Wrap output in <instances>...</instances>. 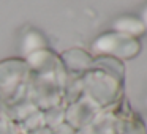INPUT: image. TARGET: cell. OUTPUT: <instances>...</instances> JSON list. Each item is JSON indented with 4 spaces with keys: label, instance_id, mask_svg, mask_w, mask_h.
I'll list each match as a JSON object with an SVG mask.
<instances>
[{
    "label": "cell",
    "instance_id": "6da1fadb",
    "mask_svg": "<svg viewBox=\"0 0 147 134\" xmlns=\"http://www.w3.org/2000/svg\"><path fill=\"white\" fill-rule=\"evenodd\" d=\"M139 43L131 36L122 35V33H106L101 35L95 43L92 49L96 54H109L120 58H131L139 52Z\"/></svg>",
    "mask_w": 147,
    "mask_h": 134
},
{
    "label": "cell",
    "instance_id": "3957f363",
    "mask_svg": "<svg viewBox=\"0 0 147 134\" xmlns=\"http://www.w3.org/2000/svg\"><path fill=\"white\" fill-rule=\"evenodd\" d=\"M141 22L144 24V27H146V30H147V7L144 8V11H142V19H141Z\"/></svg>",
    "mask_w": 147,
    "mask_h": 134
},
{
    "label": "cell",
    "instance_id": "277c9868",
    "mask_svg": "<svg viewBox=\"0 0 147 134\" xmlns=\"http://www.w3.org/2000/svg\"><path fill=\"white\" fill-rule=\"evenodd\" d=\"M146 134H147V121H146Z\"/></svg>",
    "mask_w": 147,
    "mask_h": 134
},
{
    "label": "cell",
    "instance_id": "7a4b0ae2",
    "mask_svg": "<svg viewBox=\"0 0 147 134\" xmlns=\"http://www.w3.org/2000/svg\"><path fill=\"white\" fill-rule=\"evenodd\" d=\"M114 30L117 33H122V35L127 36H139L146 32V27L141 22L139 19H134V17H122V19H117L114 22Z\"/></svg>",
    "mask_w": 147,
    "mask_h": 134
}]
</instances>
